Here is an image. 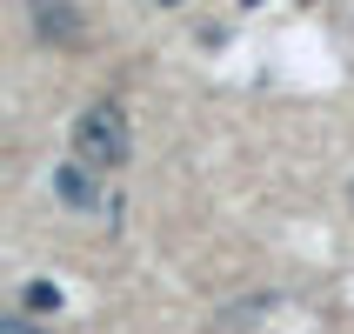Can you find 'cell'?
<instances>
[{
	"instance_id": "7a4b0ae2",
	"label": "cell",
	"mask_w": 354,
	"mask_h": 334,
	"mask_svg": "<svg viewBox=\"0 0 354 334\" xmlns=\"http://www.w3.org/2000/svg\"><path fill=\"white\" fill-rule=\"evenodd\" d=\"M54 194L67 201L74 214H94L100 201H107V194H100V174H94V167H80V160H60V167H54Z\"/></svg>"
},
{
	"instance_id": "6da1fadb",
	"label": "cell",
	"mask_w": 354,
	"mask_h": 334,
	"mask_svg": "<svg viewBox=\"0 0 354 334\" xmlns=\"http://www.w3.org/2000/svg\"><path fill=\"white\" fill-rule=\"evenodd\" d=\"M127 154H134L127 114H120L114 100H94V107L74 120V160L94 167V174H107V167H127Z\"/></svg>"
},
{
	"instance_id": "5b68a950",
	"label": "cell",
	"mask_w": 354,
	"mask_h": 334,
	"mask_svg": "<svg viewBox=\"0 0 354 334\" xmlns=\"http://www.w3.org/2000/svg\"><path fill=\"white\" fill-rule=\"evenodd\" d=\"M0 334H47V328H40L34 315H7V321H0Z\"/></svg>"
},
{
	"instance_id": "3957f363",
	"label": "cell",
	"mask_w": 354,
	"mask_h": 334,
	"mask_svg": "<svg viewBox=\"0 0 354 334\" xmlns=\"http://www.w3.org/2000/svg\"><path fill=\"white\" fill-rule=\"evenodd\" d=\"M34 27H40L47 40H74V34H80V14H74V7H40Z\"/></svg>"
},
{
	"instance_id": "277c9868",
	"label": "cell",
	"mask_w": 354,
	"mask_h": 334,
	"mask_svg": "<svg viewBox=\"0 0 354 334\" xmlns=\"http://www.w3.org/2000/svg\"><path fill=\"white\" fill-rule=\"evenodd\" d=\"M20 308H27V315H60V288L54 281H27V288H20Z\"/></svg>"
}]
</instances>
